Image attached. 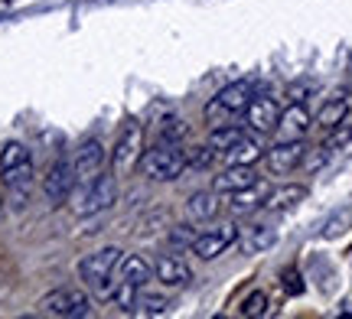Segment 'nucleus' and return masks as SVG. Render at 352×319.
<instances>
[{
    "instance_id": "30",
    "label": "nucleus",
    "mask_w": 352,
    "mask_h": 319,
    "mask_svg": "<svg viewBox=\"0 0 352 319\" xmlns=\"http://www.w3.org/2000/svg\"><path fill=\"white\" fill-rule=\"evenodd\" d=\"M212 160H215V150H212V147H199V150L192 154V160H189V163L199 166V169H206V166L212 163Z\"/></svg>"
},
{
    "instance_id": "31",
    "label": "nucleus",
    "mask_w": 352,
    "mask_h": 319,
    "mask_svg": "<svg viewBox=\"0 0 352 319\" xmlns=\"http://www.w3.org/2000/svg\"><path fill=\"white\" fill-rule=\"evenodd\" d=\"M314 91V82H294L287 88V98L290 102H303V95H310Z\"/></svg>"
},
{
    "instance_id": "17",
    "label": "nucleus",
    "mask_w": 352,
    "mask_h": 319,
    "mask_svg": "<svg viewBox=\"0 0 352 319\" xmlns=\"http://www.w3.org/2000/svg\"><path fill=\"white\" fill-rule=\"evenodd\" d=\"M219 212H222V202H219V192L215 189L192 192V196H189V202H186L189 222H212Z\"/></svg>"
},
{
    "instance_id": "23",
    "label": "nucleus",
    "mask_w": 352,
    "mask_h": 319,
    "mask_svg": "<svg viewBox=\"0 0 352 319\" xmlns=\"http://www.w3.org/2000/svg\"><path fill=\"white\" fill-rule=\"evenodd\" d=\"M239 137H241V128H235V124H219V128L212 130V137H209V147H212L215 154H226Z\"/></svg>"
},
{
    "instance_id": "5",
    "label": "nucleus",
    "mask_w": 352,
    "mask_h": 319,
    "mask_svg": "<svg viewBox=\"0 0 352 319\" xmlns=\"http://www.w3.org/2000/svg\"><path fill=\"white\" fill-rule=\"evenodd\" d=\"M39 313L56 319H78L91 313V300L78 287H59V290H52L39 300Z\"/></svg>"
},
{
    "instance_id": "2",
    "label": "nucleus",
    "mask_w": 352,
    "mask_h": 319,
    "mask_svg": "<svg viewBox=\"0 0 352 319\" xmlns=\"http://www.w3.org/2000/svg\"><path fill=\"white\" fill-rule=\"evenodd\" d=\"M140 173L153 182H170V179H179L183 169L189 166V156L179 143H170V141H160L157 147L144 150L140 156Z\"/></svg>"
},
{
    "instance_id": "15",
    "label": "nucleus",
    "mask_w": 352,
    "mask_h": 319,
    "mask_svg": "<svg viewBox=\"0 0 352 319\" xmlns=\"http://www.w3.org/2000/svg\"><path fill=\"white\" fill-rule=\"evenodd\" d=\"M153 274H157V281L164 283V287H170V290H183V287L192 281V270H189L186 261H179V257H160Z\"/></svg>"
},
{
    "instance_id": "27",
    "label": "nucleus",
    "mask_w": 352,
    "mask_h": 319,
    "mask_svg": "<svg viewBox=\"0 0 352 319\" xmlns=\"http://www.w3.org/2000/svg\"><path fill=\"white\" fill-rule=\"evenodd\" d=\"M192 241H196V231L189 228V225H176V228L170 231V244H173L176 251H189Z\"/></svg>"
},
{
    "instance_id": "1",
    "label": "nucleus",
    "mask_w": 352,
    "mask_h": 319,
    "mask_svg": "<svg viewBox=\"0 0 352 319\" xmlns=\"http://www.w3.org/2000/svg\"><path fill=\"white\" fill-rule=\"evenodd\" d=\"M124 251L121 248H101L95 255H88L78 264V277L88 290H95V296L101 300H111L114 283H118V264H121Z\"/></svg>"
},
{
    "instance_id": "6",
    "label": "nucleus",
    "mask_w": 352,
    "mask_h": 319,
    "mask_svg": "<svg viewBox=\"0 0 352 319\" xmlns=\"http://www.w3.org/2000/svg\"><path fill=\"white\" fill-rule=\"evenodd\" d=\"M30 173H33V160H30V150L23 143H7L3 154H0V176H3V186L7 189H23L30 182Z\"/></svg>"
},
{
    "instance_id": "14",
    "label": "nucleus",
    "mask_w": 352,
    "mask_h": 319,
    "mask_svg": "<svg viewBox=\"0 0 352 319\" xmlns=\"http://www.w3.org/2000/svg\"><path fill=\"white\" fill-rule=\"evenodd\" d=\"M254 182H258V176H254V166H226L219 176H215L212 189L222 196H232V192H241V189H252Z\"/></svg>"
},
{
    "instance_id": "22",
    "label": "nucleus",
    "mask_w": 352,
    "mask_h": 319,
    "mask_svg": "<svg viewBox=\"0 0 352 319\" xmlns=\"http://www.w3.org/2000/svg\"><path fill=\"white\" fill-rule=\"evenodd\" d=\"M235 196V202H232V212L235 215H245V212H254V209H261L264 196L258 192V182H254L252 189H241V192H232Z\"/></svg>"
},
{
    "instance_id": "13",
    "label": "nucleus",
    "mask_w": 352,
    "mask_h": 319,
    "mask_svg": "<svg viewBox=\"0 0 352 319\" xmlns=\"http://www.w3.org/2000/svg\"><path fill=\"white\" fill-rule=\"evenodd\" d=\"M245 111H248V124L254 128V134H267V130L277 128L280 111H277V102L271 98V95H258V98H252Z\"/></svg>"
},
{
    "instance_id": "21",
    "label": "nucleus",
    "mask_w": 352,
    "mask_h": 319,
    "mask_svg": "<svg viewBox=\"0 0 352 319\" xmlns=\"http://www.w3.org/2000/svg\"><path fill=\"white\" fill-rule=\"evenodd\" d=\"M277 244V228H271V225H254L252 231H248V238L241 241V248L248 251V255H258V251H267V248H274Z\"/></svg>"
},
{
    "instance_id": "10",
    "label": "nucleus",
    "mask_w": 352,
    "mask_h": 319,
    "mask_svg": "<svg viewBox=\"0 0 352 319\" xmlns=\"http://www.w3.org/2000/svg\"><path fill=\"white\" fill-rule=\"evenodd\" d=\"M303 141H277L267 154H264V166H267V173H274V176H284L290 169H297L303 163Z\"/></svg>"
},
{
    "instance_id": "24",
    "label": "nucleus",
    "mask_w": 352,
    "mask_h": 319,
    "mask_svg": "<svg viewBox=\"0 0 352 319\" xmlns=\"http://www.w3.org/2000/svg\"><path fill=\"white\" fill-rule=\"evenodd\" d=\"M349 141H352V128L349 124H336V128H329V137L320 143V150H323L327 156H333L340 147H346Z\"/></svg>"
},
{
    "instance_id": "28",
    "label": "nucleus",
    "mask_w": 352,
    "mask_h": 319,
    "mask_svg": "<svg viewBox=\"0 0 352 319\" xmlns=\"http://www.w3.org/2000/svg\"><path fill=\"white\" fill-rule=\"evenodd\" d=\"M164 124L166 128H160V137H164V141L179 143L186 137V124H183V121H164Z\"/></svg>"
},
{
    "instance_id": "11",
    "label": "nucleus",
    "mask_w": 352,
    "mask_h": 319,
    "mask_svg": "<svg viewBox=\"0 0 352 319\" xmlns=\"http://www.w3.org/2000/svg\"><path fill=\"white\" fill-rule=\"evenodd\" d=\"M277 141H303L310 130V111L303 108V102H290L287 111H280L277 117Z\"/></svg>"
},
{
    "instance_id": "29",
    "label": "nucleus",
    "mask_w": 352,
    "mask_h": 319,
    "mask_svg": "<svg viewBox=\"0 0 352 319\" xmlns=\"http://www.w3.org/2000/svg\"><path fill=\"white\" fill-rule=\"evenodd\" d=\"M284 290H287L290 296H300L303 294V281H300V274H297L294 268L284 270Z\"/></svg>"
},
{
    "instance_id": "16",
    "label": "nucleus",
    "mask_w": 352,
    "mask_h": 319,
    "mask_svg": "<svg viewBox=\"0 0 352 319\" xmlns=\"http://www.w3.org/2000/svg\"><path fill=\"white\" fill-rule=\"evenodd\" d=\"M261 156H264L261 141H258V137H245V134H241L239 141L226 150V163L228 166H254Z\"/></svg>"
},
{
    "instance_id": "9",
    "label": "nucleus",
    "mask_w": 352,
    "mask_h": 319,
    "mask_svg": "<svg viewBox=\"0 0 352 319\" xmlns=\"http://www.w3.org/2000/svg\"><path fill=\"white\" fill-rule=\"evenodd\" d=\"M72 186H76V169H72L69 160H56L50 166V173L43 176V192H46V199L52 205H63L69 199Z\"/></svg>"
},
{
    "instance_id": "7",
    "label": "nucleus",
    "mask_w": 352,
    "mask_h": 319,
    "mask_svg": "<svg viewBox=\"0 0 352 319\" xmlns=\"http://www.w3.org/2000/svg\"><path fill=\"white\" fill-rule=\"evenodd\" d=\"M85 186L88 189L82 196V202H78V215H95V212H104V209H111L118 202V179H114V173L111 176L98 173Z\"/></svg>"
},
{
    "instance_id": "3",
    "label": "nucleus",
    "mask_w": 352,
    "mask_h": 319,
    "mask_svg": "<svg viewBox=\"0 0 352 319\" xmlns=\"http://www.w3.org/2000/svg\"><path fill=\"white\" fill-rule=\"evenodd\" d=\"M254 98V88L252 82H232V85H226L222 91H215V98L209 104H206V111H202V117H206V124H212V128H219V124H226V121H232V117H239L245 108H248V102Z\"/></svg>"
},
{
    "instance_id": "12",
    "label": "nucleus",
    "mask_w": 352,
    "mask_h": 319,
    "mask_svg": "<svg viewBox=\"0 0 352 319\" xmlns=\"http://www.w3.org/2000/svg\"><path fill=\"white\" fill-rule=\"evenodd\" d=\"M101 166H104V147H101V141H85L78 147L76 160H72L76 179L78 182H91L101 173Z\"/></svg>"
},
{
    "instance_id": "20",
    "label": "nucleus",
    "mask_w": 352,
    "mask_h": 319,
    "mask_svg": "<svg viewBox=\"0 0 352 319\" xmlns=\"http://www.w3.org/2000/svg\"><path fill=\"white\" fill-rule=\"evenodd\" d=\"M346 115H349V102H346L342 95H336V98H329V102L320 108L316 124L329 130V128H336V124H342V121H346Z\"/></svg>"
},
{
    "instance_id": "26",
    "label": "nucleus",
    "mask_w": 352,
    "mask_h": 319,
    "mask_svg": "<svg viewBox=\"0 0 352 319\" xmlns=\"http://www.w3.org/2000/svg\"><path fill=\"white\" fill-rule=\"evenodd\" d=\"M134 309H140V313H166V300L164 296H151V294H140L138 290V300H134Z\"/></svg>"
},
{
    "instance_id": "19",
    "label": "nucleus",
    "mask_w": 352,
    "mask_h": 319,
    "mask_svg": "<svg viewBox=\"0 0 352 319\" xmlns=\"http://www.w3.org/2000/svg\"><path fill=\"white\" fill-rule=\"evenodd\" d=\"M303 196H307V189H303V186H280L277 192L264 196L261 209H264V212H287V209H294L297 202H303Z\"/></svg>"
},
{
    "instance_id": "4",
    "label": "nucleus",
    "mask_w": 352,
    "mask_h": 319,
    "mask_svg": "<svg viewBox=\"0 0 352 319\" xmlns=\"http://www.w3.org/2000/svg\"><path fill=\"white\" fill-rule=\"evenodd\" d=\"M140 156H144V128H140L138 121H127L124 128H121V134H118L114 150H111V173L114 176L134 173L140 163Z\"/></svg>"
},
{
    "instance_id": "25",
    "label": "nucleus",
    "mask_w": 352,
    "mask_h": 319,
    "mask_svg": "<svg viewBox=\"0 0 352 319\" xmlns=\"http://www.w3.org/2000/svg\"><path fill=\"white\" fill-rule=\"evenodd\" d=\"M264 313H267V296L261 290H252V294L241 300L239 316H264Z\"/></svg>"
},
{
    "instance_id": "18",
    "label": "nucleus",
    "mask_w": 352,
    "mask_h": 319,
    "mask_svg": "<svg viewBox=\"0 0 352 319\" xmlns=\"http://www.w3.org/2000/svg\"><path fill=\"white\" fill-rule=\"evenodd\" d=\"M151 274H153L151 264L140 255H127V257H121V264H118V281L127 283V287H138V290L151 281Z\"/></svg>"
},
{
    "instance_id": "8",
    "label": "nucleus",
    "mask_w": 352,
    "mask_h": 319,
    "mask_svg": "<svg viewBox=\"0 0 352 319\" xmlns=\"http://www.w3.org/2000/svg\"><path fill=\"white\" fill-rule=\"evenodd\" d=\"M235 241H239V228H235V225H222V228L196 235V241H192V248H189V255H196L199 261H212V257H219Z\"/></svg>"
}]
</instances>
